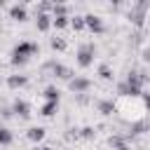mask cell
Returning <instances> with one entry per match:
<instances>
[{
	"instance_id": "6da1fadb",
	"label": "cell",
	"mask_w": 150,
	"mask_h": 150,
	"mask_svg": "<svg viewBox=\"0 0 150 150\" xmlns=\"http://www.w3.org/2000/svg\"><path fill=\"white\" fill-rule=\"evenodd\" d=\"M115 112L124 120V122H131V124H136V122H141L143 117H145V112H148V103H145V98H141L138 94H122L117 101H115Z\"/></svg>"
},
{
	"instance_id": "7a4b0ae2",
	"label": "cell",
	"mask_w": 150,
	"mask_h": 150,
	"mask_svg": "<svg viewBox=\"0 0 150 150\" xmlns=\"http://www.w3.org/2000/svg\"><path fill=\"white\" fill-rule=\"evenodd\" d=\"M35 52V45H30V42H21L16 49H14V61H23V59H28V54H33Z\"/></svg>"
},
{
	"instance_id": "3957f363",
	"label": "cell",
	"mask_w": 150,
	"mask_h": 150,
	"mask_svg": "<svg viewBox=\"0 0 150 150\" xmlns=\"http://www.w3.org/2000/svg\"><path fill=\"white\" fill-rule=\"evenodd\" d=\"M89 61H91V47H84L80 52V63L82 66H89Z\"/></svg>"
},
{
	"instance_id": "277c9868",
	"label": "cell",
	"mask_w": 150,
	"mask_h": 150,
	"mask_svg": "<svg viewBox=\"0 0 150 150\" xmlns=\"http://www.w3.org/2000/svg\"><path fill=\"white\" fill-rule=\"evenodd\" d=\"M42 136H45V129H30V134H28L30 141H40Z\"/></svg>"
},
{
	"instance_id": "5b68a950",
	"label": "cell",
	"mask_w": 150,
	"mask_h": 150,
	"mask_svg": "<svg viewBox=\"0 0 150 150\" xmlns=\"http://www.w3.org/2000/svg\"><path fill=\"white\" fill-rule=\"evenodd\" d=\"M12 16H14V19H23V16H26L23 7H14V9H12Z\"/></svg>"
},
{
	"instance_id": "8992f818",
	"label": "cell",
	"mask_w": 150,
	"mask_h": 150,
	"mask_svg": "<svg viewBox=\"0 0 150 150\" xmlns=\"http://www.w3.org/2000/svg\"><path fill=\"white\" fill-rule=\"evenodd\" d=\"M12 141V136L7 134V129H0V143H9Z\"/></svg>"
},
{
	"instance_id": "52a82bcc",
	"label": "cell",
	"mask_w": 150,
	"mask_h": 150,
	"mask_svg": "<svg viewBox=\"0 0 150 150\" xmlns=\"http://www.w3.org/2000/svg\"><path fill=\"white\" fill-rule=\"evenodd\" d=\"M23 82H26V77H12V80H9V84H12V87H16V84H23Z\"/></svg>"
},
{
	"instance_id": "ba28073f",
	"label": "cell",
	"mask_w": 150,
	"mask_h": 150,
	"mask_svg": "<svg viewBox=\"0 0 150 150\" xmlns=\"http://www.w3.org/2000/svg\"><path fill=\"white\" fill-rule=\"evenodd\" d=\"M145 59H148V61H150V49H145Z\"/></svg>"
}]
</instances>
